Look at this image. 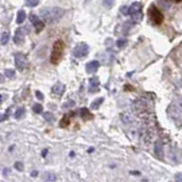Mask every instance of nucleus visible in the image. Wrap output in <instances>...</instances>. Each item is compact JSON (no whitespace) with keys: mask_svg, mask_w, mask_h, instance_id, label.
Here are the masks:
<instances>
[{"mask_svg":"<svg viewBox=\"0 0 182 182\" xmlns=\"http://www.w3.org/2000/svg\"><path fill=\"white\" fill-rule=\"evenodd\" d=\"M64 14H65V10L59 7H49V8H42L40 10V17L42 18L43 22L49 24L60 21Z\"/></svg>","mask_w":182,"mask_h":182,"instance_id":"1","label":"nucleus"},{"mask_svg":"<svg viewBox=\"0 0 182 182\" xmlns=\"http://www.w3.org/2000/svg\"><path fill=\"white\" fill-rule=\"evenodd\" d=\"M64 42L62 40H57L56 42L54 43L53 47V51H51V56H50V62L56 65L62 60L63 58V54H64Z\"/></svg>","mask_w":182,"mask_h":182,"instance_id":"2","label":"nucleus"},{"mask_svg":"<svg viewBox=\"0 0 182 182\" xmlns=\"http://www.w3.org/2000/svg\"><path fill=\"white\" fill-rule=\"evenodd\" d=\"M148 16L152 20V22L156 25H161L164 21V16H163L162 12L155 6H150L148 10Z\"/></svg>","mask_w":182,"mask_h":182,"instance_id":"3","label":"nucleus"},{"mask_svg":"<svg viewBox=\"0 0 182 182\" xmlns=\"http://www.w3.org/2000/svg\"><path fill=\"white\" fill-rule=\"evenodd\" d=\"M29 60L25 54L23 53H17L15 54V66L18 71H24L27 67Z\"/></svg>","mask_w":182,"mask_h":182,"instance_id":"4","label":"nucleus"},{"mask_svg":"<svg viewBox=\"0 0 182 182\" xmlns=\"http://www.w3.org/2000/svg\"><path fill=\"white\" fill-rule=\"evenodd\" d=\"M89 53V46L86 43H79L73 50V56L75 58H84Z\"/></svg>","mask_w":182,"mask_h":182,"instance_id":"5","label":"nucleus"},{"mask_svg":"<svg viewBox=\"0 0 182 182\" xmlns=\"http://www.w3.org/2000/svg\"><path fill=\"white\" fill-rule=\"evenodd\" d=\"M30 21L32 22V24H33L34 26H35V30H36V32H38V33H39V32H41V31L43 30V27H44V22H43V21H41L40 18H38L35 15H31V16H30Z\"/></svg>","mask_w":182,"mask_h":182,"instance_id":"6","label":"nucleus"},{"mask_svg":"<svg viewBox=\"0 0 182 182\" xmlns=\"http://www.w3.org/2000/svg\"><path fill=\"white\" fill-rule=\"evenodd\" d=\"M24 38H25V29L24 27H18V30L16 31L15 36H14V42L16 44H21V43H23Z\"/></svg>","mask_w":182,"mask_h":182,"instance_id":"7","label":"nucleus"},{"mask_svg":"<svg viewBox=\"0 0 182 182\" xmlns=\"http://www.w3.org/2000/svg\"><path fill=\"white\" fill-rule=\"evenodd\" d=\"M65 84H63L62 82H57L55 86L51 88V91H53L54 95H56V96H62V95H64V92H65Z\"/></svg>","mask_w":182,"mask_h":182,"instance_id":"8","label":"nucleus"},{"mask_svg":"<svg viewBox=\"0 0 182 182\" xmlns=\"http://www.w3.org/2000/svg\"><path fill=\"white\" fill-rule=\"evenodd\" d=\"M99 62H97V60H92V62H89V63L86 64V73H89V74H92V73H96L99 68Z\"/></svg>","mask_w":182,"mask_h":182,"instance_id":"9","label":"nucleus"},{"mask_svg":"<svg viewBox=\"0 0 182 182\" xmlns=\"http://www.w3.org/2000/svg\"><path fill=\"white\" fill-rule=\"evenodd\" d=\"M89 92H98V90H99V80L97 77H91L89 80Z\"/></svg>","mask_w":182,"mask_h":182,"instance_id":"10","label":"nucleus"},{"mask_svg":"<svg viewBox=\"0 0 182 182\" xmlns=\"http://www.w3.org/2000/svg\"><path fill=\"white\" fill-rule=\"evenodd\" d=\"M141 10V3L140 2H133L128 9V15H133L136 13H139Z\"/></svg>","mask_w":182,"mask_h":182,"instance_id":"11","label":"nucleus"},{"mask_svg":"<svg viewBox=\"0 0 182 182\" xmlns=\"http://www.w3.org/2000/svg\"><path fill=\"white\" fill-rule=\"evenodd\" d=\"M154 152L157 156H158L159 158H162L163 156V145L161 141H156L155 146H154Z\"/></svg>","mask_w":182,"mask_h":182,"instance_id":"12","label":"nucleus"},{"mask_svg":"<svg viewBox=\"0 0 182 182\" xmlns=\"http://www.w3.org/2000/svg\"><path fill=\"white\" fill-rule=\"evenodd\" d=\"M104 101V98H97L96 100H93L91 105H90V108L91 109H98L100 107V105L103 104Z\"/></svg>","mask_w":182,"mask_h":182,"instance_id":"13","label":"nucleus"},{"mask_svg":"<svg viewBox=\"0 0 182 182\" xmlns=\"http://www.w3.org/2000/svg\"><path fill=\"white\" fill-rule=\"evenodd\" d=\"M25 18H26V14H25V12H24V10H20V12L17 13L16 22L18 24H22L24 21H25Z\"/></svg>","mask_w":182,"mask_h":182,"instance_id":"14","label":"nucleus"},{"mask_svg":"<svg viewBox=\"0 0 182 182\" xmlns=\"http://www.w3.org/2000/svg\"><path fill=\"white\" fill-rule=\"evenodd\" d=\"M81 117L83 119H92V115H91V113L89 112L88 108H82L81 109Z\"/></svg>","mask_w":182,"mask_h":182,"instance_id":"15","label":"nucleus"},{"mask_svg":"<svg viewBox=\"0 0 182 182\" xmlns=\"http://www.w3.org/2000/svg\"><path fill=\"white\" fill-rule=\"evenodd\" d=\"M24 115H25V108L21 107V108L17 109L16 113H15V119H21Z\"/></svg>","mask_w":182,"mask_h":182,"instance_id":"16","label":"nucleus"},{"mask_svg":"<svg viewBox=\"0 0 182 182\" xmlns=\"http://www.w3.org/2000/svg\"><path fill=\"white\" fill-rule=\"evenodd\" d=\"M68 124H70V119H68V116L67 115H65L63 119H62V121H60L59 126L60 128H66Z\"/></svg>","mask_w":182,"mask_h":182,"instance_id":"17","label":"nucleus"},{"mask_svg":"<svg viewBox=\"0 0 182 182\" xmlns=\"http://www.w3.org/2000/svg\"><path fill=\"white\" fill-rule=\"evenodd\" d=\"M43 119H46L47 122H49V123H51L54 121V114L53 113H50V112H46L44 114H43Z\"/></svg>","mask_w":182,"mask_h":182,"instance_id":"18","label":"nucleus"},{"mask_svg":"<svg viewBox=\"0 0 182 182\" xmlns=\"http://www.w3.org/2000/svg\"><path fill=\"white\" fill-rule=\"evenodd\" d=\"M8 40H9V33L3 32L2 35L0 36V42H1V44H6L8 42Z\"/></svg>","mask_w":182,"mask_h":182,"instance_id":"19","label":"nucleus"},{"mask_svg":"<svg viewBox=\"0 0 182 182\" xmlns=\"http://www.w3.org/2000/svg\"><path fill=\"white\" fill-rule=\"evenodd\" d=\"M43 180H46V181H55V180H56V176L54 175L53 173H46V174L43 175Z\"/></svg>","mask_w":182,"mask_h":182,"instance_id":"20","label":"nucleus"},{"mask_svg":"<svg viewBox=\"0 0 182 182\" xmlns=\"http://www.w3.org/2000/svg\"><path fill=\"white\" fill-rule=\"evenodd\" d=\"M74 106H75V101H74V100H68V101H66V103L63 105V108L70 109V108H73Z\"/></svg>","mask_w":182,"mask_h":182,"instance_id":"21","label":"nucleus"},{"mask_svg":"<svg viewBox=\"0 0 182 182\" xmlns=\"http://www.w3.org/2000/svg\"><path fill=\"white\" fill-rule=\"evenodd\" d=\"M25 3H26V6H29V7H35L39 5V0H26Z\"/></svg>","mask_w":182,"mask_h":182,"instance_id":"22","label":"nucleus"},{"mask_svg":"<svg viewBox=\"0 0 182 182\" xmlns=\"http://www.w3.org/2000/svg\"><path fill=\"white\" fill-rule=\"evenodd\" d=\"M32 109H33V112L36 113V114H40V113H42V106L40 105V104H35L33 107H32Z\"/></svg>","mask_w":182,"mask_h":182,"instance_id":"23","label":"nucleus"},{"mask_svg":"<svg viewBox=\"0 0 182 182\" xmlns=\"http://www.w3.org/2000/svg\"><path fill=\"white\" fill-rule=\"evenodd\" d=\"M126 43H128L126 39H124V38H123V39H119V40H117L116 44H117V47H119V48H123V47L125 46Z\"/></svg>","mask_w":182,"mask_h":182,"instance_id":"24","label":"nucleus"},{"mask_svg":"<svg viewBox=\"0 0 182 182\" xmlns=\"http://www.w3.org/2000/svg\"><path fill=\"white\" fill-rule=\"evenodd\" d=\"M5 75L8 77V79H13L15 76V71L14 70H6L5 71Z\"/></svg>","mask_w":182,"mask_h":182,"instance_id":"25","label":"nucleus"},{"mask_svg":"<svg viewBox=\"0 0 182 182\" xmlns=\"http://www.w3.org/2000/svg\"><path fill=\"white\" fill-rule=\"evenodd\" d=\"M103 3L107 8H112L113 5H114V0H103Z\"/></svg>","mask_w":182,"mask_h":182,"instance_id":"26","label":"nucleus"},{"mask_svg":"<svg viewBox=\"0 0 182 182\" xmlns=\"http://www.w3.org/2000/svg\"><path fill=\"white\" fill-rule=\"evenodd\" d=\"M15 169H16L17 171H23V170H24V165H23V163H21V162H16V163H15Z\"/></svg>","mask_w":182,"mask_h":182,"instance_id":"27","label":"nucleus"},{"mask_svg":"<svg viewBox=\"0 0 182 182\" xmlns=\"http://www.w3.org/2000/svg\"><path fill=\"white\" fill-rule=\"evenodd\" d=\"M35 96L38 97V99H39V100H43V95L40 92L39 90H36V91H35Z\"/></svg>","mask_w":182,"mask_h":182,"instance_id":"28","label":"nucleus"},{"mask_svg":"<svg viewBox=\"0 0 182 182\" xmlns=\"http://www.w3.org/2000/svg\"><path fill=\"white\" fill-rule=\"evenodd\" d=\"M8 119V114H0V122H3Z\"/></svg>","mask_w":182,"mask_h":182,"instance_id":"29","label":"nucleus"},{"mask_svg":"<svg viewBox=\"0 0 182 182\" xmlns=\"http://www.w3.org/2000/svg\"><path fill=\"white\" fill-rule=\"evenodd\" d=\"M128 9H129V7H122V13L124 14V15H128Z\"/></svg>","mask_w":182,"mask_h":182,"instance_id":"30","label":"nucleus"},{"mask_svg":"<svg viewBox=\"0 0 182 182\" xmlns=\"http://www.w3.org/2000/svg\"><path fill=\"white\" fill-rule=\"evenodd\" d=\"M8 173H10V169H8V167L3 169V175H8Z\"/></svg>","mask_w":182,"mask_h":182,"instance_id":"31","label":"nucleus"},{"mask_svg":"<svg viewBox=\"0 0 182 182\" xmlns=\"http://www.w3.org/2000/svg\"><path fill=\"white\" fill-rule=\"evenodd\" d=\"M38 173H39L38 171H33V172L31 173V176H33V178L34 176H38Z\"/></svg>","mask_w":182,"mask_h":182,"instance_id":"32","label":"nucleus"},{"mask_svg":"<svg viewBox=\"0 0 182 182\" xmlns=\"http://www.w3.org/2000/svg\"><path fill=\"white\" fill-rule=\"evenodd\" d=\"M2 82H3V75L0 74V83H2Z\"/></svg>","mask_w":182,"mask_h":182,"instance_id":"33","label":"nucleus"},{"mask_svg":"<svg viewBox=\"0 0 182 182\" xmlns=\"http://www.w3.org/2000/svg\"><path fill=\"white\" fill-rule=\"evenodd\" d=\"M176 180H178V181H181V174H179V175L176 176Z\"/></svg>","mask_w":182,"mask_h":182,"instance_id":"34","label":"nucleus"},{"mask_svg":"<svg viewBox=\"0 0 182 182\" xmlns=\"http://www.w3.org/2000/svg\"><path fill=\"white\" fill-rule=\"evenodd\" d=\"M47 152H48V150H47V149H46V150H43V152H42V156H43V157H44V156H46Z\"/></svg>","mask_w":182,"mask_h":182,"instance_id":"35","label":"nucleus"},{"mask_svg":"<svg viewBox=\"0 0 182 182\" xmlns=\"http://www.w3.org/2000/svg\"><path fill=\"white\" fill-rule=\"evenodd\" d=\"M1 103H2V97L0 96V105H1Z\"/></svg>","mask_w":182,"mask_h":182,"instance_id":"36","label":"nucleus"},{"mask_svg":"<svg viewBox=\"0 0 182 182\" xmlns=\"http://www.w3.org/2000/svg\"><path fill=\"white\" fill-rule=\"evenodd\" d=\"M174 1H175V2H180V1H181V0H174Z\"/></svg>","mask_w":182,"mask_h":182,"instance_id":"37","label":"nucleus"},{"mask_svg":"<svg viewBox=\"0 0 182 182\" xmlns=\"http://www.w3.org/2000/svg\"><path fill=\"white\" fill-rule=\"evenodd\" d=\"M86 1H89V0H86Z\"/></svg>","mask_w":182,"mask_h":182,"instance_id":"38","label":"nucleus"}]
</instances>
